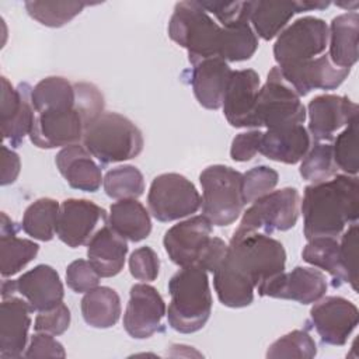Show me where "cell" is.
I'll use <instances>...</instances> for the list:
<instances>
[{"instance_id":"obj_1","label":"cell","mask_w":359,"mask_h":359,"mask_svg":"<svg viewBox=\"0 0 359 359\" xmlns=\"http://www.w3.org/2000/svg\"><path fill=\"white\" fill-rule=\"evenodd\" d=\"M286 251L280 241L264 233H233L222 264L213 272V286L223 306L247 307L255 289L285 271Z\"/></svg>"},{"instance_id":"obj_2","label":"cell","mask_w":359,"mask_h":359,"mask_svg":"<svg viewBox=\"0 0 359 359\" xmlns=\"http://www.w3.org/2000/svg\"><path fill=\"white\" fill-rule=\"evenodd\" d=\"M300 210L307 240L341 236L348 226L358 222V177L337 174L324 182L307 185Z\"/></svg>"},{"instance_id":"obj_3","label":"cell","mask_w":359,"mask_h":359,"mask_svg":"<svg viewBox=\"0 0 359 359\" xmlns=\"http://www.w3.org/2000/svg\"><path fill=\"white\" fill-rule=\"evenodd\" d=\"M77 104L66 109H49L34 116L29 140L39 149H56L77 144L84 130L104 114V95L91 83H74Z\"/></svg>"},{"instance_id":"obj_4","label":"cell","mask_w":359,"mask_h":359,"mask_svg":"<svg viewBox=\"0 0 359 359\" xmlns=\"http://www.w3.org/2000/svg\"><path fill=\"white\" fill-rule=\"evenodd\" d=\"M171 296L168 325L181 332L192 334L205 327L212 313V293L208 272L198 265L182 266L168 282Z\"/></svg>"},{"instance_id":"obj_5","label":"cell","mask_w":359,"mask_h":359,"mask_svg":"<svg viewBox=\"0 0 359 359\" xmlns=\"http://www.w3.org/2000/svg\"><path fill=\"white\" fill-rule=\"evenodd\" d=\"M83 146L101 164L126 161L137 157L143 150L140 129L118 112H104L83 135Z\"/></svg>"},{"instance_id":"obj_6","label":"cell","mask_w":359,"mask_h":359,"mask_svg":"<svg viewBox=\"0 0 359 359\" xmlns=\"http://www.w3.org/2000/svg\"><path fill=\"white\" fill-rule=\"evenodd\" d=\"M222 27L213 21L199 1H180L168 21V36L187 49L194 66L205 59L219 57Z\"/></svg>"},{"instance_id":"obj_7","label":"cell","mask_w":359,"mask_h":359,"mask_svg":"<svg viewBox=\"0 0 359 359\" xmlns=\"http://www.w3.org/2000/svg\"><path fill=\"white\" fill-rule=\"evenodd\" d=\"M243 174L237 170L213 164L206 167L201 175L202 215L215 226L223 227L234 223L244 209L241 192Z\"/></svg>"},{"instance_id":"obj_8","label":"cell","mask_w":359,"mask_h":359,"mask_svg":"<svg viewBox=\"0 0 359 359\" xmlns=\"http://www.w3.org/2000/svg\"><path fill=\"white\" fill-rule=\"evenodd\" d=\"M306 107L300 97L282 79L278 66H273L266 81L259 87L257 101L251 114L250 128H280L303 123L306 121Z\"/></svg>"},{"instance_id":"obj_9","label":"cell","mask_w":359,"mask_h":359,"mask_svg":"<svg viewBox=\"0 0 359 359\" xmlns=\"http://www.w3.org/2000/svg\"><path fill=\"white\" fill-rule=\"evenodd\" d=\"M300 195L296 188L272 191L251 203L234 233L286 231L297 223Z\"/></svg>"},{"instance_id":"obj_10","label":"cell","mask_w":359,"mask_h":359,"mask_svg":"<svg viewBox=\"0 0 359 359\" xmlns=\"http://www.w3.org/2000/svg\"><path fill=\"white\" fill-rule=\"evenodd\" d=\"M328 46V25L324 20L306 15L286 27L276 38L273 57L278 67L300 65L321 56Z\"/></svg>"},{"instance_id":"obj_11","label":"cell","mask_w":359,"mask_h":359,"mask_svg":"<svg viewBox=\"0 0 359 359\" xmlns=\"http://www.w3.org/2000/svg\"><path fill=\"white\" fill-rule=\"evenodd\" d=\"M147 205L156 220L167 223L198 212L202 198L187 177L177 172H164L151 181Z\"/></svg>"},{"instance_id":"obj_12","label":"cell","mask_w":359,"mask_h":359,"mask_svg":"<svg viewBox=\"0 0 359 359\" xmlns=\"http://www.w3.org/2000/svg\"><path fill=\"white\" fill-rule=\"evenodd\" d=\"M20 293L35 311H45L63 302L65 289L56 269L50 265L39 264L17 279L1 282V297Z\"/></svg>"},{"instance_id":"obj_13","label":"cell","mask_w":359,"mask_h":359,"mask_svg":"<svg viewBox=\"0 0 359 359\" xmlns=\"http://www.w3.org/2000/svg\"><path fill=\"white\" fill-rule=\"evenodd\" d=\"M213 224L203 216H192L170 227L163 238L168 258L178 266L199 265L210 240Z\"/></svg>"},{"instance_id":"obj_14","label":"cell","mask_w":359,"mask_h":359,"mask_svg":"<svg viewBox=\"0 0 359 359\" xmlns=\"http://www.w3.org/2000/svg\"><path fill=\"white\" fill-rule=\"evenodd\" d=\"M167 314L165 303L156 287L147 282L130 287L129 302L123 314L125 331L136 339H146L163 332V318Z\"/></svg>"},{"instance_id":"obj_15","label":"cell","mask_w":359,"mask_h":359,"mask_svg":"<svg viewBox=\"0 0 359 359\" xmlns=\"http://www.w3.org/2000/svg\"><path fill=\"white\" fill-rule=\"evenodd\" d=\"M107 224V212L88 199H65L60 203L56 234L70 248L88 244L98 229Z\"/></svg>"},{"instance_id":"obj_16","label":"cell","mask_w":359,"mask_h":359,"mask_svg":"<svg viewBox=\"0 0 359 359\" xmlns=\"http://www.w3.org/2000/svg\"><path fill=\"white\" fill-rule=\"evenodd\" d=\"M359 320L358 307L341 296H327L316 302L310 310V321L328 345L342 346L356 328Z\"/></svg>"},{"instance_id":"obj_17","label":"cell","mask_w":359,"mask_h":359,"mask_svg":"<svg viewBox=\"0 0 359 359\" xmlns=\"http://www.w3.org/2000/svg\"><path fill=\"white\" fill-rule=\"evenodd\" d=\"M327 279L320 269L296 266L290 272H282L259 285L255 290L259 296L294 300L302 304H311L324 297Z\"/></svg>"},{"instance_id":"obj_18","label":"cell","mask_w":359,"mask_h":359,"mask_svg":"<svg viewBox=\"0 0 359 359\" xmlns=\"http://www.w3.org/2000/svg\"><path fill=\"white\" fill-rule=\"evenodd\" d=\"M31 87L27 83L17 88L1 76V102H0V126L3 139L10 140L11 146L21 144L29 135L34 122V108L31 104Z\"/></svg>"},{"instance_id":"obj_19","label":"cell","mask_w":359,"mask_h":359,"mask_svg":"<svg viewBox=\"0 0 359 359\" xmlns=\"http://www.w3.org/2000/svg\"><path fill=\"white\" fill-rule=\"evenodd\" d=\"M358 104L335 94L314 97L307 105L309 133L314 142H330L341 128L358 116Z\"/></svg>"},{"instance_id":"obj_20","label":"cell","mask_w":359,"mask_h":359,"mask_svg":"<svg viewBox=\"0 0 359 359\" xmlns=\"http://www.w3.org/2000/svg\"><path fill=\"white\" fill-rule=\"evenodd\" d=\"M278 69L282 79L299 97H304L313 90H334L351 73V69H341L332 65L327 53L300 65Z\"/></svg>"},{"instance_id":"obj_21","label":"cell","mask_w":359,"mask_h":359,"mask_svg":"<svg viewBox=\"0 0 359 359\" xmlns=\"http://www.w3.org/2000/svg\"><path fill=\"white\" fill-rule=\"evenodd\" d=\"M32 311L34 309L24 297L3 299L0 304V358L24 356Z\"/></svg>"},{"instance_id":"obj_22","label":"cell","mask_w":359,"mask_h":359,"mask_svg":"<svg viewBox=\"0 0 359 359\" xmlns=\"http://www.w3.org/2000/svg\"><path fill=\"white\" fill-rule=\"evenodd\" d=\"M259 91V76L252 69L233 70L227 81L222 108L234 128H250L251 114Z\"/></svg>"},{"instance_id":"obj_23","label":"cell","mask_w":359,"mask_h":359,"mask_svg":"<svg viewBox=\"0 0 359 359\" xmlns=\"http://www.w3.org/2000/svg\"><path fill=\"white\" fill-rule=\"evenodd\" d=\"M313 139L303 123L271 128L262 132L259 153L266 158L283 164H296L302 161Z\"/></svg>"},{"instance_id":"obj_24","label":"cell","mask_w":359,"mask_h":359,"mask_svg":"<svg viewBox=\"0 0 359 359\" xmlns=\"http://www.w3.org/2000/svg\"><path fill=\"white\" fill-rule=\"evenodd\" d=\"M227 62L220 57L205 59L194 65L189 83L196 101L206 109H219L222 107L224 90L231 74Z\"/></svg>"},{"instance_id":"obj_25","label":"cell","mask_w":359,"mask_h":359,"mask_svg":"<svg viewBox=\"0 0 359 359\" xmlns=\"http://www.w3.org/2000/svg\"><path fill=\"white\" fill-rule=\"evenodd\" d=\"M56 167L67 184L79 191L95 192L102 184V174L93 156L83 144L63 147L55 158Z\"/></svg>"},{"instance_id":"obj_26","label":"cell","mask_w":359,"mask_h":359,"mask_svg":"<svg viewBox=\"0 0 359 359\" xmlns=\"http://www.w3.org/2000/svg\"><path fill=\"white\" fill-rule=\"evenodd\" d=\"M128 254V243L108 223L95 231L87 244V258L101 278L118 275Z\"/></svg>"},{"instance_id":"obj_27","label":"cell","mask_w":359,"mask_h":359,"mask_svg":"<svg viewBox=\"0 0 359 359\" xmlns=\"http://www.w3.org/2000/svg\"><path fill=\"white\" fill-rule=\"evenodd\" d=\"M359 14L349 11L332 18L328 27V57L337 67L352 69L358 62Z\"/></svg>"},{"instance_id":"obj_28","label":"cell","mask_w":359,"mask_h":359,"mask_svg":"<svg viewBox=\"0 0 359 359\" xmlns=\"http://www.w3.org/2000/svg\"><path fill=\"white\" fill-rule=\"evenodd\" d=\"M0 234V273L8 278L27 266L38 254L39 245L32 240L17 237L15 223L1 212Z\"/></svg>"},{"instance_id":"obj_29","label":"cell","mask_w":359,"mask_h":359,"mask_svg":"<svg viewBox=\"0 0 359 359\" xmlns=\"http://www.w3.org/2000/svg\"><path fill=\"white\" fill-rule=\"evenodd\" d=\"M108 226L122 238L132 243L147 238L151 231L150 215L137 199H121L112 203Z\"/></svg>"},{"instance_id":"obj_30","label":"cell","mask_w":359,"mask_h":359,"mask_svg":"<svg viewBox=\"0 0 359 359\" xmlns=\"http://www.w3.org/2000/svg\"><path fill=\"white\" fill-rule=\"evenodd\" d=\"M297 13H303L302 0L254 1L250 22L258 36L271 41L285 29L289 20Z\"/></svg>"},{"instance_id":"obj_31","label":"cell","mask_w":359,"mask_h":359,"mask_svg":"<svg viewBox=\"0 0 359 359\" xmlns=\"http://www.w3.org/2000/svg\"><path fill=\"white\" fill-rule=\"evenodd\" d=\"M84 321L94 328H111L121 317L119 294L108 286H97L81 299Z\"/></svg>"},{"instance_id":"obj_32","label":"cell","mask_w":359,"mask_h":359,"mask_svg":"<svg viewBox=\"0 0 359 359\" xmlns=\"http://www.w3.org/2000/svg\"><path fill=\"white\" fill-rule=\"evenodd\" d=\"M29 98L35 114L49 109L73 108L77 104L74 83L60 76H49L38 81L32 87Z\"/></svg>"},{"instance_id":"obj_33","label":"cell","mask_w":359,"mask_h":359,"mask_svg":"<svg viewBox=\"0 0 359 359\" xmlns=\"http://www.w3.org/2000/svg\"><path fill=\"white\" fill-rule=\"evenodd\" d=\"M60 205L52 198H39L24 212L21 229L32 238L50 241L56 233Z\"/></svg>"},{"instance_id":"obj_34","label":"cell","mask_w":359,"mask_h":359,"mask_svg":"<svg viewBox=\"0 0 359 359\" xmlns=\"http://www.w3.org/2000/svg\"><path fill=\"white\" fill-rule=\"evenodd\" d=\"M309 243L302 251L303 261L328 272L334 282V286L346 283V276L339 259V243L335 237H314L307 240Z\"/></svg>"},{"instance_id":"obj_35","label":"cell","mask_w":359,"mask_h":359,"mask_svg":"<svg viewBox=\"0 0 359 359\" xmlns=\"http://www.w3.org/2000/svg\"><path fill=\"white\" fill-rule=\"evenodd\" d=\"M257 49L258 36L248 21L222 27L219 57L224 62L247 60L254 56Z\"/></svg>"},{"instance_id":"obj_36","label":"cell","mask_w":359,"mask_h":359,"mask_svg":"<svg viewBox=\"0 0 359 359\" xmlns=\"http://www.w3.org/2000/svg\"><path fill=\"white\" fill-rule=\"evenodd\" d=\"M105 194L112 199H137L144 192L143 174L135 165H119L104 175Z\"/></svg>"},{"instance_id":"obj_37","label":"cell","mask_w":359,"mask_h":359,"mask_svg":"<svg viewBox=\"0 0 359 359\" xmlns=\"http://www.w3.org/2000/svg\"><path fill=\"white\" fill-rule=\"evenodd\" d=\"M337 165L332 154V144L328 142H314L302 158L299 172L304 181L311 184L324 182L337 175Z\"/></svg>"},{"instance_id":"obj_38","label":"cell","mask_w":359,"mask_h":359,"mask_svg":"<svg viewBox=\"0 0 359 359\" xmlns=\"http://www.w3.org/2000/svg\"><path fill=\"white\" fill-rule=\"evenodd\" d=\"M87 6L91 4L84 1H25V10L29 17L50 28L67 24Z\"/></svg>"},{"instance_id":"obj_39","label":"cell","mask_w":359,"mask_h":359,"mask_svg":"<svg viewBox=\"0 0 359 359\" xmlns=\"http://www.w3.org/2000/svg\"><path fill=\"white\" fill-rule=\"evenodd\" d=\"M317 355L316 341L306 330H293L275 342L266 351V358H297L311 359Z\"/></svg>"},{"instance_id":"obj_40","label":"cell","mask_w":359,"mask_h":359,"mask_svg":"<svg viewBox=\"0 0 359 359\" xmlns=\"http://www.w3.org/2000/svg\"><path fill=\"white\" fill-rule=\"evenodd\" d=\"M332 154L338 170L348 175H356L358 164V116H355L346 128L332 139Z\"/></svg>"},{"instance_id":"obj_41","label":"cell","mask_w":359,"mask_h":359,"mask_svg":"<svg viewBox=\"0 0 359 359\" xmlns=\"http://www.w3.org/2000/svg\"><path fill=\"white\" fill-rule=\"evenodd\" d=\"M279 174L268 165H257L243 174L241 192L244 203H252L258 198L272 192L278 185Z\"/></svg>"},{"instance_id":"obj_42","label":"cell","mask_w":359,"mask_h":359,"mask_svg":"<svg viewBox=\"0 0 359 359\" xmlns=\"http://www.w3.org/2000/svg\"><path fill=\"white\" fill-rule=\"evenodd\" d=\"M358 222L348 226L341 236L339 259L346 276V283L358 290Z\"/></svg>"},{"instance_id":"obj_43","label":"cell","mask_w":359,"mask_h":359,"mask_svg":"<svg viewBox=\"0 0 359 359\" xmlns=\"http://www.w3.org/2000/svg\"><path fill=\"white\" fill-rule=\"evenodd\" d=\"M201 6L210 14H213L222 27L234 25L238 22H250L254 1H199Z\"/></svg>"},{"instance_id":"obj_44","label":"cell","mask_w":359,"mask_h":359,"mask_svg":"<svg viewBox=\"0 0 359 359\" xmlns=\"http://www.w3.org/2000/svg\"><path fill=\"white\" fill-rule=\"evenodd\" d=\"M160 259L151 247L136 248L129 257L130 275L142 282H153L158 276Z\"/></svg>"},{"instance_id":"obj_45","label":"cell","mask_w":359,"mask_h":359,"mask_svg":"<svg viewBox=\"0 0 359 359\" xmlns=\"http://www.w3.org/2000/svg\"><path fill=\"white\" fill-rule=\"evenodd\" d=\"M101 276L86 259H76L66 268V283L76 293H87L98 286Z\"/></svg>"},{"instance_id":"obj_46","label":"cell","mask_w":359,"mask_h":359,"mask_svg":"<svg viewBox=\"0 0 359 359\" xmlns=\"http://www.w3.org/2000/svg\"><path fill=\"white\" fill-rule=\"evenodd\" d=\"M70 325V310L62 302L56 307L45 311H38L34 321L36 332H46L52 335H62Z\"/></svg>"},{"instance_id":"obj_47","label":"cell","mask_w":359,"mask_h":359,"mask_svg":"<svg viewBox=\"0 0 359 359\" xmlns=\"http://www.w3.org/2000/svg\"><path fill=\"white\" fill-rule=\"evenodd\" d=\"M25 358H65L63 345L52 334L36 332L31 337L29 345L24 352Z\"/></svg>"},{"instance_id":"obj_48","label":"cell","mask_w":359,"mask_h":359,"mask_svg":"<svg viewBox=\"0 0 359 359\" xmlns=\"http://www.w3.org/2000/svg\"><path fill=\"white\" fill-rule=\"evenodd\" d=\"M261 137L262 132L259 129L238 133L231 142L230 157L238 163L250 161L257 153H259Z\"/></svg>"},{"instance_id":"obj_49","label":"cell","mask_w":359,"mask_h":359,"mask_svg":"<svg viewBox=\"0 0 359 359\" xmlns=\"http://www.w3.org/2000/svg\"><path fill=\"white\" fill-rule=\"evenodd\" d=\"M21 170L20 156L8 149L6 144L1 146V185L13 184Z\"/></svg>"},{"instance_id":"obj_50","label":"cell","mask_w":359,"mask_h":359,"mask_svg":"<svg viewBox=\"0 0 359 359\" xmlns=\"http://www.w3.org/2000/svg\"><path fill=\"white\" fill-rule=\"evenodd\" d=\"M227 251V244L220 237H212L210 244L199 262V268L205 269L206 272H215L216 268L222 264Z\"/></svg>"},{"instance_id":"obj_51","label":"cell","mask_w":359,"mask_h":359,"mask_svg":"<svg viewBox=\"0 0 359 359\" xmlns=\"http://www.w3.org/2000/svg\"><path fill=\"white\" fill-rule=\"evenodd\" d=\"M335 4H337L338 7H344V8H346L348 11H356V7H358V4H359V3H358L356 0H353V1H351V3H349V1L346 3V1H345V3H335Z\"/></svg>"}]
</instances>
